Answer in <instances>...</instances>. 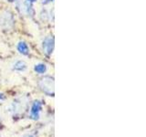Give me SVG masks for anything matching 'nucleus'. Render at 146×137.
<instances>
[{"label":"nucleus","mask_w":146,"mask_h":137,"mask_svg":"<svg viewBox=\"0 0 146 137\" xmlns=\"http://www.w3.org/2000/svg\"><path fill=\"white\" fill-rule=\"evenodd\" d=\"M54 79L52 77H44L38 82L40 90L49 96L54 95Z\"/></svg>","instance_id":"f257e3e1"},{"label":"nucleus","mask_w":146,"mask_h":137,"mask_svg":"<svg viewBox=\"0 0 146 137\" xmlns=\"http://www.w3.org/2000/svg\"><path fill=\"white\" fill-rule=\"evenodd\" d=\"M41 112H42V104L38 100H36L31 105L30 112H29V117L32 120L38 121L40 119Z\"/></svg>","instance_id":"f03ea898"},{"label":"nucleus","mask_w":146,"mask_h":137,"mask_svg":"<svg viewBox=\"0 0 146 137\" xmlns=\"http://www.w3.org/2000/svg\"><path fill=\"white\" fill-rule=\"evenodd\" d=\"M54 47H55V42H54L53 37L48 36V37H47V38H45V39L42 42L43 52L46 55H48V56H50V55L53 53Z\"/></svg>","instance_id":"7ed1b4c3"},{"label":"nucleus","mask_w":146,"mask_h":137,"mask_svg":"<svg viewBox=\"0 0 146 137\" xmlns=\"http://www.w3.org/2000/svg\"><path fill=\"white\" fill-rule=\"evenodd\" d=\"M18 8H19V10L22 14H24V15H27V16L32 15V13H33L31 3L27 1V0H25V1L21 2L18 5Z\"/></svg>","instance_id":"20e7f679"},{"label":"nucleus","mask_w":146,"mask_h":137,"mask_svg":"<svg viewBox=\"0 0 146 137\" xmlns=\"http://www.w3.org/2000/svg\"><path fill=\"white\" fill-rule=\"evenodd\" d=\"M13 70L18 72H24L27 68V64L24 61H17L12 64Z\"/></svg>","instance_id":"39448f33"},{"label":"nucleus","mask_w":146,"mask_h":137,"mask_svg":"<svg viewBox=\"0 0 146 137\" xmlns=\"http://www.w3.org/2000/svg\"><path fill=\"white\" fill-rule=\"evenodd\" d=\"M17 49L18 50V52L22 55H24V56H27V55L29 54V46H27V44L25 42V41H19V42L17 43Z\"/></svg>","instance_id":"423d86ee"},{"label":"nucleus","mask_w":146,"mask_h":137,"mask_svg":"<svg viewBox=\"0 0 146 137\" xmlns=\"http://www.w3.org/2000/svg\"><path fill=\"white\" fill-rule=\"evenodd\" d=\"M34 70L38 74H45L48 70V67L44 63H38L34 67Z\"/></svg>","instance_id":"0eeeda50"},{"label":"nucleus","mask_w":146,"mask_h":137,"mask_svg":"<svg viewBox=\"0 0 146 137\" xmlns=\"http://www.w3.org/2000/svg\"><path fill=\"white\" fill-rule=\"evenodd\" d=\"M22 137H35V136H34L33 134H26L23 135Z\"/></svg>","instance_id":"6e6552de"},{"label":"nucleus","mask_w":146,"mask_h":137,"mask_svg":"<svg viewBox=\"0 0 146 137\" xmlns=\"http://www.w3.org/2000/svg\"><path fill=\"white\" fill-rule=\"evenodd\" d=\"M4 99H5L4 95H3V94H1V93H0V100H4Z\"/></svg>","instance_id":"1a4fd4ad"},{"label":"nucleus","mask_w":146,"mask_h":137,"mask_svg":"<svg viewBox=\"0 0 146 137\" xmlns=\"http://www.w3.org/2000/svg\"><path fill=\"white\" fill-rule=\"evenodd\" d=\"M29 2H30V3H34V2H36V0H27Z\"/></svg>","instance_id":"9d476101"},{"label":"nucleus","mask_w":146,"mask_h":137,"mask_svg":"<svg viewBox=\"0 0 146 137\" xmlns=\"http://www.w3.org/2000/svg\"><path fill=\"white\" fill-rule=\"evenodd\" d=\"M51 1H53V0H47V1L45 2V4H47V3H49V2H51Z\"/></svg>","instance_id":"9b49d317"},{"label":"nucleus","mask_w":146,"mask_h":137,"mask_svg":"<svg viewBox=\"0 0 146 137\" xmlns=\"http://www.w3.org/2000/svg\"><path fill=\"white\" fill-rule=\"evenodd\" d=\"M9 2H14V1H16V0H8Z\"/></svg>","instance_id":"f8f14e48"}]
</instances>
